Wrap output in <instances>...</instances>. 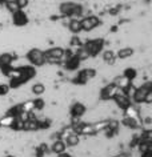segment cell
Listing matches in <instances>:
<instances>
[{"instance_id": "cell-1", "label": "cell", "mask_w": 152, "mask_h": 157, "mask_svg": "<svg viewBox=\"0 0 152 157\" xmlns=\"http://www.w3.org/2000/svg\"><path fill=\"white\" fill-rule=\"evenodd\" d=\"M65 55V51L63 48H51L44 52V57H45V63H52V64H57L63 60Z\"/></svg>"}, {"instance_id": "cell-2", "label": "cell", "mask_w": 152, "mask_h": 157, "mask_svg": "<svg viewBox=\"0 0 152 157\" xmlns=\"http://www.w3.org/2000/svg\"><path fill=\"white\" fill-rule=\"evenodd\" d=\"M60 12L65 15V16H81L83 15V10L76 3L68 2V3H61Z\"/></svg>"}, {"instance_id": "cell-3", "label": "cell", "mask_w": 152, "mask_h": 157, "mask_svg": "<svg viewBox=\"0 0 152 157\" xmlns=\"http://www.w3.org/2000/svg\"><path fill=\"white\" fill-rule=\"evenodd\" d=\"M27 60H28L31 64L35 65V67H41L44 65L45 63V57H44V52L40 49H31L28 53H27Z\"/></svg>"}, {"instance_id": "cell-4", "label": "cell", "mask_w": 152, "mask_h": 157, "mask_svg": "<svg viewBox=\"0 0 152 157\" xmlns=\"http://www.w3.org/2000/svg\"><path fill=\"white\" fill-rule=\"evenodd\" d=\"M103 44L104 43L101 39H93V40H89V41L85 43L83 45V48L87 51L89 56H96V55L103 49Z\"/></svg>"}, {"instance_id": "cell-5", "label": "cell", "mask_w": 152, "mask_h": 157, "mask_svg": "<svg viewBox=\"0 0 152 157\" xmlns=\"http://www.w3.org/2000/svg\"><path fill=\"white\" fill-rule=\"evenodd\" d=\"M115 103L120 109H124V111H126V109L131 105V97L124 92V89L119 88V91L115 96Z\"/></svg>"}, {"instance_id": "cell-6", "label": "cell", "mask_w": 152, "mask_h": 157, "mask_svg": "<svg viewBox=\"0 0 152 157\" xmlns=\"http://www.w3.org/2000/svg\"><path fill=\"white\" fill-rule=\"evenodd\" d=\"M80 24H81V31L91 32L92 29H95L96 27L100 25V20L96 16H88V17H84L83 20H80Z\"/></svg>"}, {"instance_id": "cell-7", "label": "cell", "mask_w": 152, "mask_h": 157, "mask_svg": "<svg viewBox=\"0 0 152 157\" xmlns=\"http://www.w3.org/2000/svg\"><path fill=\"white\" fill-rule=\"evenodd\" d=\"M118 91H119V87H118V85L114 84V83H111V84L106 85V87L101 89L100 96H101V99H104V100L115 99V96H116V93H118Z\"/></svg>"}, {"instance_id": "cell-8", "label": "cell", "mask_w": 152, "mask_h": 157, "mask_svg": "<svg viewBox=\"0 0 152 157\" xmlns=\"http://www.w3.org/2000/svg\"><path fill=\"white\" fill-rule=\"evenodd\" d=\"M71 116H72V119H81L85 113H87V108H85V105L84 104H81V103H75L71 107Z\"/></svg>"}, {"instance_id": "cell-9", "label": "cell", "mask_w": 152, "mask_h": 157, "mask_svg": "<svg viewBox=\"0 0 152 157\" xmlns=\"http://www.w3.org/2000/svg\"><path fill=\"white\" fill-rule=\"evenodd\" d=\"M49 149H51V152L55 153V155L57 156V155H61V153H64L65 151H67V145L64 144L63 140L59 139V140H55L52 144H51Z\"/></svg>"}, {"instance_id": "cell-10", "label": "cell", "mask_w": 152, "mask_h": 157, "mask_svg": "<svg viewBox=\"0 0 152 157\" xmlns=\"http://www.w3.org/2000/svg\"><path fill=\"white\" fill-rule=\"evenodd\" d=\"M23 131H28V132H32V131H39V120L36 117L31 116L28 120L23 123Z\"/></svg>"}, {"instance_id": "cell-11", "label": "cell", "mask_w": 152, "mask_h": 157, "mask_svg": "<svg viewBox=\"0 0 152 157\" xmlns=\"http://www.w3.org/2000/svg\"><path fill=\"white\" fill-rule=\"evenodd\" d=\"M63 141H64V144L67 145V148H75L80 144V136L76 135V133H71V135L65 137Z\"/></svg>"}, {"instance_id": "cell-12", "label": "cell", "mask_w": 152, "mask_h": 157, "mask_svg": "<svg viewBox=\"0 0 152 157\" xmlns=\"http://www.w3.org/2000/svg\"><path fill=\"white\" fill-rule=\"evenodd\" d=\"M122 124L127 129H131V131H132V129H138L140 125H142L139 123L138 119H131V117H127V116H124V119L122 120Z\"/></svg>"}, {"instance_id": "cell-13", "label": "cell", "mask_w": 152, "mask_h": 157, "mask_svg": "<svg viewBox=\"0 0 152 157\" xmlns=\"http://www.w3.org/2000/svg\"><path fill=\"white\" fill-rule=\"evenodd\" d=\"M14 23L16 25H25L27 23H28V17H27V15L24 12H21V11H18V12L14 13Z\"/></svg>"}, {"instance_id": "cell-14", "label": "cell", "mask_w": 152, "mask_h": 157, "mask_svg": "<svg viewBox=\"0 0 152 157\" xmlns=\"http://www.w3.org/2000/svg\"><path fill=\"white\" fill-rule=\"evenodd\" d=\"M80 64V60H79V57L76 56V55H72L71 57H68L67 59V61H65V68L67 69H76L77 67H79Z\"/></svg>"}, {"instance_id": "cell-15", "label": "cell", "mask_w": 152, "mask_h": 157, "mask_svg": "<svg viewBox=\"0 0 152 157\" xmlns=\"http://www.w3.org/2000/svg\"><path fill=\"white\" fill-rule=\"evenodd\" d=\"M14 60V56L11 53H4L0 55V68H4V67H8Z\"/></svg>"}, {"instance_id": "cell-16", "label": "cell", "mask_w": 152, "mask_h": 157, "mask_svg": "<svg viewBox=\"0 0 152 157\" xmlns=\"http://www.w3.org/2000/svg\"><path fill=\"white\" fill-rule=\"evenodd\" d=\"M68 28L71 32L73 33H79L81 31V24H80V20H77V19H73L68 23Z\"/></svg>"}, {"instance_id": "cell-17", "label": "cell", "mask_w": 152, "mask_h": 157, "mask_svg": "<svg viewBox=\"0 0 152 157\" xmlns=\"http://www.w3.org/2000/svg\"><path fill=\"white\" fill-rule=\"evenodd\" d=\"M139 109L136 108V107H134V105H130L127 109H126V116L127 117H131V119H139Z\"/></svg>"}, {"instance_id": "cell-18", "label": "cell", "mask_w": 152, "mask_h": 157, "mask_svg": "<svg viewBox=\"0 0 152 157\" xmlns=\"http://www.w3.org/2000/svg\"><path fill=\"white\" fill-rule=\"evenodd\" d=\"M132 55H134V49L132 48H122V49H119L118 51V57L119 59H128V57H131Z\"/></svg>"}, {"instance_id": "cell-19", "label": "cell", "mask_w": 152, "mask_h": 157, "mask_svg": "<svg viewBox=\"0 0 152 157\" xmlns=\"http://www.w3.org/2000/svg\"><path fill=\"white\" fill-rule=\"evenodd\" d=\"M45 92V85L41 84V83H36L32 85V93L36 96H41L43 93Z\"/></svg>"}, {"instance_id": "cell-20", "label": "cell", "mask_w": 152, "mask_h": 157, "mask_svg": "<svg viewBox=\"0 0 152 157\" xmlns=\"http://www.w3.org/2000/svg\"><path fill=\"white\" fill-rule=\"evenodd\" d=\"M6 6H7V8H8V11H11L12 13L18 12V11H20V8H19V6H18V3H16V0H7Z\"/></svg>"}, {"instance_id": "cell-21", "label": "cell", "mask_w": 152, "mask_h": 157, "mask_svg": "<svg viewBox=\"0 0 152 157\" xmlns=\"http://www.w3.org/2000/svg\"><path fill=\"white\" fill-rule=\"evenodd\" d=\"M103 60L108 63V64H114L115 63V56H114V52L112 51H106L103 53Z\"/></svg>"}, {"instance_id": "cell-22", "label": "cell", "mask_w": 152, "mask_h": 157, "mask_svg": "<svg viewBox=\"0 0 152 157\" xmlns=\"http://www.w3.org/2000/svg\"><path fill=\"white\" fill-rule=\"evenodd\" d=\"M32 103H33V111L35 109H36V111H43L45 107V101L43 99H35V100H32Z\"/></svg>"}, {"instance_id": "cell-23", "label": "cell", "mask_w": 152, "mask_h": 157, "mask_svg": "<svg viewBox=\"0 0 152 157\" xmlns=\"http://www.w3.org/2000/svg\"><path fill=\"white\" fill-rule=\"evenodd\" d=\"M124 77L128 78L130 81H132L134 78H136V71L134 68H128L124 71Z\"/></svg>"}, {"instance_id": "cell-24", "label": "cell", "mask_w": 152, "mask_h": 157, "mask_svg": "<svg viewBox=\"0 0 152 157\" xmlns=\"http://www.w3.org/2000/svg\"><path fill=\"white\" fill-rule=\"evenodd\" d=\"M14 120H15V117L7 115L4 119L0 120V124H2V127H11V125H12V123H14Z\"/></svg>"}, {"instance_id": "cell-25", "label": "cell", "mask_w": 152, "mask_h": 157, "mask_svg": "<svg viewBox=\"0 0 152 157\" xmlns=\"http://www.w3.org/2000/svg\"><path fill=\"white\" fill-rule=\"evenodd\" d=\"M8 92H10V85L0 84V96H6Z\"/></svg>"}, {"instance_id": "cell-26", "label": "cell", "mask_w": 152, "mask_h": 157, "mask_svg": "<svg viewBox=\"0 0 152 157\" xmlns=\"http://www.w3.org/2000/svg\"><path fill=\"white\" fill-rule=\"evenodd\" d=\"M16 3H18V6H19V8L20 10L28 6V0H16Z\"/></svg>"}, {"instance_id": "cell-27", "label": "cell", "mask_w": 152, "mask_h": 157, "mask_svg": "<svg viewBox=\"0 0 152 157\" xmlns=\"http://www.w3.org/2000/svg\"><path fill=\"white\" fill-rule=\"evenodd\" d=\"M79 44H80V41H79V39H77V37H73L71 40V45L72 47H77Z\"/></svg>"}, {"instance_id": "cell-28", "label": "cell", "mask_w": 152, "mask_h": 157, "mask_svg": "<svg viewBox=\"0 0 152 157\" xmlns=\"http://www.w3.org/2000/svg\"><path fill=\"white\" fill-rule=\"evenodd\" d=\"M56 157H73L71 153H68V152H64V153H61V155H57Z\"/></svg>"}, {"instance_id": "cell-29", "label": "cell", "mask_w": 152, "mask_h": 157, "mask_svg": "<svg viewBox=\"0 0 152 157\" xmlns=\"http://www.w3.org/2000/svg\"><path fill=\"white\" fill-rule=\"evenodd\" d=\"M6 157H14V156H6Z\"/></svg>"}, {"instance_id": "cell-30", "label": "cell", "mask_w": 152, "mask_h": 157, "mask_svg": "<svg viewBox=\"0 0 152 157\" xmlns=\"http://www.w3.org/2000/svg\"><path fill=\"white\" fill-rule=\"evenodd\" d=\"M0 128H2V124H0Z\"/></svg>"}]
</instances>
